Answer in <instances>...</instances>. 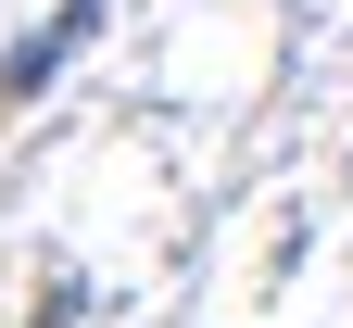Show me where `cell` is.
I'll return each mask as SVG.
<instances>
[{"label":"cell","instance_id":"1","mask_svg":"<svg viewBox=\"0 0 353 328\" xmlns=\"http://www.w3.org/2000/svg\"><path fill=\"white\" fill-rule=\"evenodd\" d=\"M101 13H114V0H51V26H26V38H13V64H0V102H38V88L63 76V51H76Z\"/></svg>","mask_w":353,"mask_h":328}]
</instances>
